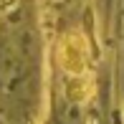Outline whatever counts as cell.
Masks as SVG:
<instances>
[{"instance_id":"6da1fadb","label":"cell","mask_w":124,"mask_h":124,"mask_svg":"<svg viewBox=\"0 0 124 124\" xmlns=\"http://www.w3.org/2000/svg\"><path fill=\"white\" fill-rule=\"evenodd\" d=\"M58 56H61V66H63L66 71H71V74H81V71L86 69L89 46H86V41H84L78 33H74V36H66L63 38Z\"/></svg>"}]
</instances>
